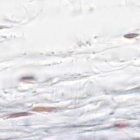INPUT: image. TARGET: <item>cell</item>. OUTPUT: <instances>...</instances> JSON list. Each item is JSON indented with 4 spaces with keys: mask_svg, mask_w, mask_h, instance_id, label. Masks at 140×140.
<instances>
[{
    "mask_svg": "<svg viewBox=\"0 0 140 140\" xmlns=\"http://www.w3.org/2000/svg\"><path fill=\"white\" fill-rule=\"evenodd\" d=\"M57 108L52 107H36L32 108V111L37 112H51L56 110Z\"/></svg>",
    "mask_w": 140,
    "mask_h": 140,
    "instance_id": "1",
    "label": "cell"
},
{
    "mask_svg": "<svg viewBox=\"0 0 140 140\" xmlns=\"http://www.w3.org/2000/svg\"><path fill=\"white\" fill-rule=\"evenodd\" d=\"M30 114L26 112H21V113H16L12 114L9 116V118H19L22 117H25L29 116Z\"/></svg>",
    "mask_w": 140,
    "mask_h": 140,
    "instance_id": "2",
    "label": "cell"
},
{
    "mask_svg": "<svg viewBox=\"0 0 140 140\" xmlns=\"http://www.w3.org/2000/svg\"><path fill=\"white\" fill-rule=\"evenodd\" d=\"M137 36L138 35H136V34H128V35H126L124 36V37L127 38H133Z\"/></svg>",
    "mask_w": 140,
    "mask_h": 140,
    "instance_id": "3",
    "label": "cell"
}]
</instances>
